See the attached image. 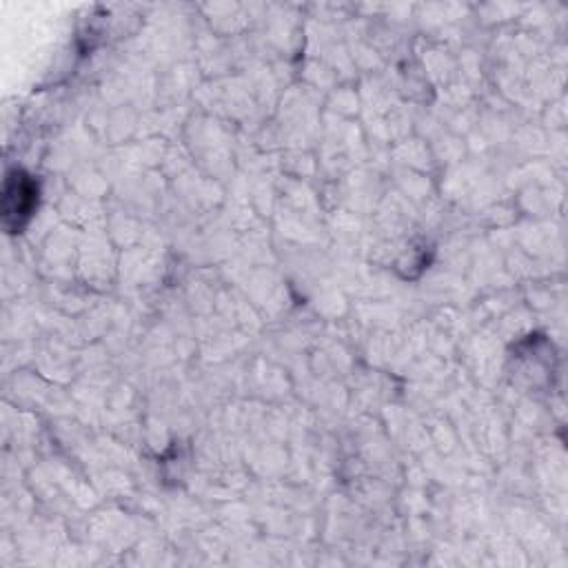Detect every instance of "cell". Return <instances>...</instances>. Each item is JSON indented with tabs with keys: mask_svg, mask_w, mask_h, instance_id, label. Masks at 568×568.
<instances>
[{
	"mask_svg": "<svg viewBox=\"0 0 568 568\" xmlns=\"http://www.w3.org/2000/svg\"><path fill=\"white\" fill-rule=\"evenodd\" d=\"M34 198H36V187L34 182L29 180L25 174H16L9 176L7 187H5V220L9 225V220H16V227L23 225V218L29 216V211L34 207Z\"/></svg>",
	"mask_w": 568,
	"mask_h": 568,
	"instance_id": "6da1fadb",
	"label": "cell"
}]
</instances>
